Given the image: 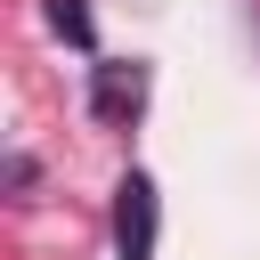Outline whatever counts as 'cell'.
<instances>
[{
  "instance_id": "cell-1",
  "label": "cell",
  "mask_w": 260,
  "mask_h": 260,
  "mask_svg": "<svg viewBox=\"0 0 260 260\" xmlns=\"http://www.w3.org/2000/svg\"><path fill=\"white\" fill-rule=\"evenodd\" d=\"M154 219H162L154 179L130 171V179L114 187V260H154Z\"/></svg>"
},
{
  "instance_id": "cell-2",
  "label": "cell",
  "mask_w": 260,
  "mask_h": 260,
  "mask_svg": "<svg viewBox=\"0 0 260 260\" xmlns=\"http://www.w3.org/2000/svg\"><path fill=\"white\" fill-rule=\"evenodd\" d=\"M138 106H146V65H98V114L122 122Z\"/></svg>"
},
{
  "instance_id": "cell-3",
  "label": "cell",
  "mask_w": 260,
  "mask_h": 260,
  "mask_svg": "<svg viewBox=\"0 0 260 260\" xmlns=\"http://www.w3.org/2000/svg\"><path fill=\"white\" fill-rule=\"evenodd\" d=\"M49 24H57L73 49H89V8H81V0H49Z\"/></svg>"
}]
</instances>
